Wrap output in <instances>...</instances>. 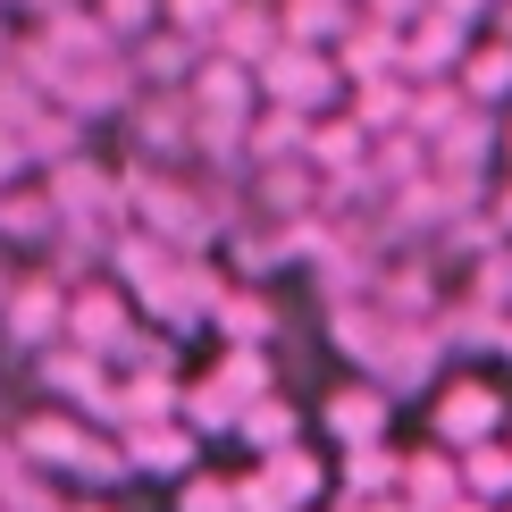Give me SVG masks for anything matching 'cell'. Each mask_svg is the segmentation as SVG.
<instances>
[{"instance_id":"15","label":"cell","mask_w":512,"mask_h":512,"mask_svg":"<svg viewBox=\"0 0 512 512\" xmlns=\"http://www.w3.org/2000/svg\"><path fill=\"white\" fill-rule=\"evenodd\" d=\"M210 328H219V345L269 353V345H277V294H269V286H236V277H227V294L210 303Z\"/></svg>"},{"instance_id":"29","label":"cell","mask_w":512,"mask_h":512,"mask_svg":"<svg viewBox=\"0 0 512 512\" xmlns=\"http://www.w3.org/2000/svg\"><path fill=\"white\" fill-rule=\"evenodd\" d=\"M462 294H471V303H487L496 319H512V244H496L487 261L462 269Z\"/></svg>"},{"instance_id":"21","label":"cell","mask_w":512,"mask_h":512,"mask_svg":"<svg viewBox=\"0 0 512 512\" xmlns=\"http://www.w3.org/2000/svg\"><path fill=\"white\" fill-rule=\"evenodd\" d=\"M236 445H244L252 462L286 454V445H303V412H294L286 395H261V403H244V412H236Z\"/></svg>"},{"instance_id":"8","label":"cell","mask_w":512,"mask_h":512,"mask_svg":"<svg viewBox=\"0 0 512 512\" xmlns=\"http://www.w3.org/2000/svg\"><path fill=\"white\" fill-rule=\"evenodd\" d=\"M126 135H135V160L177 168L194 152V110H185V93H135L126 101Z\"/></svg>"},{"instance_id":"5","label":"cell","mask_w":512,"mask_h":512,"mask_svg":"<svg viewBox=\"0 0 512 512\" xmlns=\"http://www.w3.org/2000/svg\"><path fill=\"white\" fill-rule=\"evenodd\" d=\"M0 336H9L17 353H51L59 336H68V286H59L51 269H26L9 286V303H0Z\"/></svg>"},{"instance_id":"7","label":"cell","mask_w":512,"mask_h":512,"mask_svg":"<svg viewBox=\"0 0 512 512\" xmlns=\"http://www.w3.org/2000/svg\"><path fill=\"white\" fill-rule=\"evenodd\" d=\"M126 336H135V303H126L110 277H84V286H68V336H59V345H76V353L110 361Z\"/></svg>"},{"instance_id":"12","label":"cell","mask_w":512,"mask_h":512,"mask_svg":"<svg viewBox=\"0 0 512 512\" xmlns=\"http://www.w3.org/2000/svg\"><path fill=\"white\" fill-rule=\"evenodd\" d=\"M336 76L345 84H370V76H403V26H378V17L353 9V26L336 34Z\"/></svg>"},{"instance_id":"36","label":"cell","mask_w":512,"mask_h":512,"mask_svg":"<svg viewBox=\"0 0 512 512\" xmlns=\"http://www.w3.org/2000/svg\"><path fill=\"white\" fill-rule=\"evenodd\" d=\"M496 177H512V118L496 126Z\"/></svg>"},{"instance_id":"22","label":"cell","mask_w":512,"mask_h":512,"mask_svg":"<svg viewBox=\"0 0 512 512\" xmlns=\"http://www.w3.org/2000/svg\"><path fill=\"white\" fill-rule=\"evenodd\" d=\"M303 143H311V118H294V110H252V126H244V168H294V160H303Z\"/></svg>"},{"instance_id":"11","label":"cell","mask_w":512,"mask_h":512,"mask_svg":"<svg viewBox=\"0 0 512 512\" xmlns=\"http://www.w3.org/2000/svg\"><path fill=\"white\" fill-rule=\"evenodd\" d=\"M471 42H479V26H462V17H437V9H429V17H412V26H403V76H412V84L454 76Z\"/></svg>"},{"instance_id":"1","label":"cell","mask_w":512,"mask_h":512,"mask_svg":"<svg viewBox=\"0 0 512 512\" xmlns=\"http://www.w3.org/2000/svg\"><path fill=\"white\" fill-rule=\"evenodd\" d=\"M252 93H261V110H294V118H336L345 110V76H336L328 51H294V42H277V51L252 68Z\"/></svg>"},{"instance_id":"2","label":"cell","mask_w":512,"mask_h":512,"mask_svg":"<svg viewBox=\"0 0 512 512\" xmlns=\"http://www.w3.org/2000/svg\"><path fill=\"white\" fill-rule=\"evenodd\" d=\"M512 429V395L496 387V378H454V387L429 395V445L437 454H479V445H496Z\"/></svg>"},{"instance_id":"24","label":"cell","mask_w":512,"mask_h":512,"mask_svg":"<svg viewBox=\"0 0 512 512\" xmlns=\"http://www.w3.org/2000/svg\"><path fill=\"white\" fill-rule=\"evenodd\" d=\"M336 496H361V504H370V496H395V487H403V445L387 437V445H361V454H345V462H336Z\"/></svg>"},{"instance_id":"33","label":"cell","mask_w":512,"mask_h":512,"mask_svg":"<svg viewBox=\"0 0 512 512\" xmlns=\"http://www.w3.org/2000/svg\"><path fill=\"white\" fill-rule=\"evenodd\" d=\"M487 227H496V236L512 244V177H496V185H487Z\"/></svg>"},{"instance_id":"4","label":"cell","mask_w":512,"mask_h":512,"mask_svg":"<svg viewBox=\"0 0 512 512\" xmlns=\"http://www.w3.org/2000/svg\"><path fill=\"white\" fill-rule=\"evenodd\" d=\"M93 420H76V412H59V403H34L26 420L9 429V454L26 462V471H42V479H76L84 471V454H93Z\"/></svg>"},{"instance_id":"13","label":"cell","mask_w":512,"mask_h":512,"mask_svg":"<svg viewBox=\"0 0 512 512\" xmlns=\"http://www.w3.org/2000/svg\"><path fill=\"white\" fill-rule=\"evenodd\" d=\"M118 454H126V471H135V479H168V487H177L185 471H202V462H194L202 445L185 437L177 420H152V429H126V437H118Z\"/></svg>"},{"instance_id":"31","label":"cell","mask_w":512,"mask_h":512,"mask_svg":"<svg viewBox=\"0 0 512 512\" xmlns=\"http://www.w3.org/2000/svg\"><path fill=\"white\" fill-rule=\"evenodd\" d=\"M177 512H236V496H227L219 471H185L177 479Z\"/></svg>"},{"instance_id":"34","label":"cell","mask_w":512,"mask_h":512,"mask_svg":"<svg viewBox=\"0 0 512 512\" xmlns=\"http://www.w3.org/2000/svg\"><path fill=\"white\" fill-rule=\"evenodd\" d=\"M26 177H34V168H26V143L0 135V194H9V185H26Z\"/></svg>"},{"instance_id":"17","label":"cell","mask_w":512,"mask_h":512,"mask_svg":"<svg viewBox=\"0 0 512 512\" xmlns=\"http://www.w3.org/2000/svg\"><path fill=\"white\" fill-rule=\"evenodd\" d=\"M345 118L361 135H403L412 126V76H370V84H345Z\"/></svg>"},{"instance_id":"37","label":"cell","mask_w":512,"mask_h":512,"mask_svg":"<svg viewBox=\"0 0 512 512\" xmlns=\"http://www.w3.org/2000/svg\"><path fill=\"white\" fill-rule=\"evenodd\" d=\"M68 512H118V504H110V496H76Z\"/></svg>"},{"instance_id":"23","label":"cell","mask_w":512,"mask_h":512,"mask_svg":"<svg viewBox=\"0 0 512 512\" xmlns=\"http://www.w3.org/2000/svg\"><path fill=\"white\" fill-rule=\"evenodd\" d=\"M202 378H210L227 403H236V412H244V403H261V395H277V361L252 353V345H219V361H210Z\"/></svg>"},{"instance_id":"3","label":"cell","mask_w":512,"mask_h":512,"mask_svg":"<svg viewBox=\"0 0 512 512\" xmlns=\"http://www.w3.org/2000/svg\"><path fill=\"white\" fill-rule=\"evenodd\" d=\"M445 269L429 261V252H395V261L370 269V311L387 319V328H429V319L445 311Z\"/></svg>"},{"instance_id":"6","label":"cell","mask_w":512,"mask_h":512,"mask_svg":"<svg viewBox=\"0 0 512 512\" xmlns=\"http://www.w3.org/2000/svg\"><path fill=\"white\" fill-rule=\"evenodd\" d=\"M361 378H370L387 403H403V395H437V387H445V353H437L429 328H387V345L370 353V370H361Z\"/></svg>"},{"instance_id":"16","label":"cell","mask_w":512,"mask_h":512,"mask_svg":"<svg viewBox=\"0 0 512 512\" xmlns=\"http://www.w3.org/2000/svg\"><path fill=\"white\" fill-rule=\"evenodd\" d=\"M454 84H462V101L471 110H512V42H496V34H479L471 51H462V68H454Z\"/></svg>"},{"instance_id":"26","label":"cell","mask_w":512,"mask_h":512,"mask_svg":"<svg viewBox=\"0 0 512 512\" xmlns=\"http://www.w3.org/2000/svg\"><path fill=\"white\" fill-rule=\"evenodd\" d=\"M429 177V143L412 135V126H403V135H378L370 143V194L387 202V194H403V185H420Z\"/></svg>"},{"instance_id":"18","label":"cell","mask_w":512,"mask_h":512,"mask_svg":"<svg viewBox=\"0 0 512 512\" xmlns=\"http://www.w3.org/2000/svg\"><path fill=\"white\" fill-rule=\"evenodd\" d=\"M277 42H286V34H277V0H236V9H227V26L210 34V51L236 59V68H261Z\"/></svg>"},{"instance_id":"20","label":"cell","mask_w":512,"mask_h":512,"mask_svg":"<svg viewBox=\"0 0 512 512\" xmlns=\"http://www.w3.org/2000/svg\"><path fill=\"white\" fill-rule=\"evenodd\" d=\"M429 336H437V353H496V336H504V319L487 311V303H471V294H445V311L429 319Z\"/></svg>"},{"instance_id":"19","label":"cell","mask_w":512,"mask_h":512,"mask_svg":"<svg viewBox=\"0 0 512 512\" xmlns=\"http://www.w3.org/2000/svg\"><path fill=\"white\" fill-rule=\"evenodd\" d=\"M252 471H261V487L286 512H311L319 496H328V462L311 454V445H286V454H269V462H252Z\"/></svg>"},{"instance_id":"35","label":"cell","mask_w":512,"mask_h":512,"mask_svg":"<svg viewBox=\"0 0 512 512\" xmlns=\"http://www.w3.org/2000/svg\"><path fill=\"white\" fill-rule=\"evenodd\" d=\"M487 34H496V42H512V0H496V9H487Z\"/></svg>"},{"instance_id":"10","label":"cell","mask_w":512,"mask_h":512,"mask_svg":"<svg viewBox=\"0 0 512 512\" xmlns=\"http://www.w3.org/2000/svg\"><path fill=\"white\" fill-rule=\"evenodd\" d=\"M185 110H194V118H227V126H252V110H261L252 68H236V59H219V51H202V68L185 76Z\"/></svg>"},{"instance_id":"39","label":"cell","mask_w":512,"mask_h":512,"mask_svg":"<svg viewBox=\"0 0 512 512\" xmlns=\"http://www.w3.org/2000/svg\"><path fill=\"white\" fill-rule=\"evenodd\" d=\"M445 512H487V504H471V496H454V504H445Z\"/></svg>"},{"instance_id":"25","label":"cell","mask_w":512,"mask_h":512,"mask_svg":"<svg viewBox=\"0 0 512 512\" xmlns=\"http://www.w3.org/2000/svg\"><path fill=\"white\" fill-rule=\"evenodd\" d=\"M412 512H445L462 496V471H454V454H437V445H420V454H403V487H395Z\"/></svg>"},{"instance_id":"32","label":"cell","mask_w":512,"mask_h":512,"mask_svg":"<svg viewBox=\"0 0 512 512\" xmlns=\"http://www.w3.org/2000/svg\"><path fill=\"white\" fill-rule=\"evenodd\" d=\"M361 17H378V26H412V17H429V0H361Z\"/></svg>"},{"instance_id":"9","label":"cell","mask_w":512,"mask_h":512,"mask_svg":"<svg viewBox=\"0 0 512 512\" xmlns=\"http://www.w3.org/2000/svg\"><path fill=\"white\" fill-rule=\"evenodd\" d=\"M319 420H328L336 454H361V445H387V429H395V403L378 395L370 378H345V387L319 403Z\"/></svg>"},{"instance_id":"38","label":"cell","mask_w":512,"mask_h":512,"mask_svg":"<svg viewBox=\"0 0 512 512\" xmlns=\"http://www.w3.org/2000/svg\"><path fill=\"white\" fill-rule=\"evenodd\" d=\"M496 361H504V370H512V319H504V336H496Z\"/></svg>"},{"instance_id":"27","label":"cell","mask_w":512,"mask_h":512,"mask_svg":"<svg viewBox=\"0 0 512 512\" xmlns=\"http://www.w3.org/2000/svg\"><path fill=\"white\" fill-rule=\"evenodd\" d=\"M454 471H462V496H471V504H487V512L512 504V445H504V437L479 445V454H462Z\"/></svg>"},{"instance_id":"30","label":"cell","mask_w":512,"mask_h":512,"mask_svg":"<svg viewBox=\"0 0 512 512\" xmlns=\"http://www.w3.org/2000/svg\"><path fill=\"white\" fill-rule=\"evenodd\" d=\"M227 9H236V0H160V26H168V34H185V42H202V51H210V34L227 26Z\"/></svg>"},{"instance_id":"40","label":"cell","mask_w":512,"mask_h":512,"mask_svg":"<svg viewBox=\"0 0 512 512\" xmlns=\"http://www.w3.org/2000/svg\"><path fill=\"white\" fill-rule=\"evenodd\" d=\"M504 512H512V504H504Z\"/></svg>"},{"instance_id":"28","label":"cell","mask_w":512,"mask_h":512,"mask_svg":"<svg viewBox=\"0 0 512 512\" xmlns=\"http://www.w3.org/2000/svg\"><path fill=\"white\" fill-rule=\"evenodd\" d=\"M462 110H471V101H462V84H454V76L412 84V135H420V143H437V135H445V126H454Z\"/></svg>"},{"instance_id":"14","label":"cell","mask_w":512,"mask_h":512,"mask_svg":"<svg viewBox=\"0 0 512 512\" xmlns=\"http://www.w3.org/2000/svg\"><path fill=\"white\" fill-rule=\"evenodd\" d=\"M126 68H135V84H143V93H185V76L202 68V42H185V34L152 26V34H135V42H126Z\"/></svg>"}]
</instances>
